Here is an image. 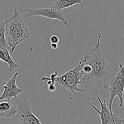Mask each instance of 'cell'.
I'll return each instance as SVG.
<instances>
[{
  "mask_svg": "<svg viewBox=\"0 0 124 124\" xmlns=\"http://www.w3.org/2000/svg\"><path fill=\"white\" fill-rule=\"evenodd\" d=\"M102 35H98L95 47L91 50L78 62L80 66L82 81L90 90L104 96L108 91L112 79V70L108 61L101 52L100 43Z\"/></svg>",
  "mask_w": 124,
  "mask_h": 124,
  "instance_id": "1",
  "label": "cell"
},
{
  "mask_svg": "<svg viewBox=\"0 0 124 124\" xmlns=\"http://www.w3.org/2000/svg\"><path fill=\"white\" fill-rule=\"evenodd\" d=\"M5 35L12 52H14L19 44L31 36L29 29L16 9H14L13 15L6 20Z\"/></svg>",
  "mask_w": 124,
  "mask_h": 124,
  "instance_id": "2",
  "label": "cell"
},
{
  "mask_svg": "<svg viewBox=\"0 0 124 124\" xmlns=\"http://www.w3.org/2000/svg\"><path fill=\"white\" fill-rule=\"evenodd\" d=\"M58 74L59 73L58 72H55L51 74L48 78L53 80L55 83H58L64 88L71 91L74 96L79 98L81 99L82 97L78 94V92L91 96V94L87 88L81 89L79 88V85L84 83L80 66L78 63L73 68L70 69L62 75H58Z\"/></svg>",
  "mask_w": 124,
  "mask_h": 124,
  "instance_id": "3",
  "label": "cell"
},
{
  "mask_svg": "<svg viewBox=\"0 0 124 124\" xmlns=\"http://www.w3.org/2000/svg\"><path fill=\"white\" fill-rule=\"evenodd\" d=\"M119 71L114 77L111 79L108 86V91L110 92L109 99V109L111 112L113 111V102L116 97L119 99V107L122 108L124 103V66L122 63L119 64Z\"/></svg>",
  "mask_w": 124,
  "mask_h": 124,
  "instance_id": "4",
  "label": "cell"
},
{
  "mask_svg": "<svg viewBox=\"0 0 124 124\" xmlns=\"http://www.w3.org/2000/svg\"><path fill=\"white\" fill-rule=\"evenodd\" d=\"M33 17H42L51 19L58 20L63 23L68 29L71 28L61 11L54 9L52 7L49 8L25 9L21 17L23 19Z\"/></svg>",
  "mask_w": 124,
  "mask_h": 124,
  "instance_id": "5",
  "label": "cell"
},
{
  "mask_svg": "<svg viewBox=\"0 0 124 124\" xmlns=\"http://www.w3.org/2000/svg\"><path fill=\"white\" fill-rule=\"evenodd\" d=\"M96 98L100 106V110L93 104H92V107L99 115L101 121V124H124V118L120 117L113 112H111L107 105L106 101L102 100V98L99 96H97Z\"/></svg>",
  "mask_w": 124,
  "mask_h": 124,
  "instance_id": "6",
  "label": "cell"
},
{
  "mask_svg": "<svg viewBox=\"0 0 124 124\" xmlns=\"http://www.w3.org/2000/svg\"><path fill=\"white\" fill-rule=\"evenodd\" d=\"M18 111L15 117L18 118L21 124H43L38 117L33 113L29 102L23 97L18 103Z\"/></svg>",
  "mask_w": 124,
  "mask_h": 124,
  "instance_id": "7",
  "label": "cell"
},
{
  "mask_svg": "<svg viewBox=\"0 0 124 124\" xmlns=\"http://www.w3.org/2000/svg\"><path fill=\"white\" fill-rule=\"evenodd\" d=\"M18 75V72H16L6 84L2 85L3 91L0 96V101L4 100L10 101L11 98H16L23 92V89L18 87L16 85Z\"/></svg>",
  "mask_w": 124,
  "mask_h": 124,
  "instance_id": "8",
  "label": "cell"
},
{
  "mask_svg": "<svg viewBox=\"0 0 124 124\" xmlns=\"http://www.w3.org/2000/svg\"><path fill=\"white\" fill-rule=\"evenodd\" d=\"M18 111V106L13 105L10 101L0 102V117L4 119L15 117Z\"/></svg>",
  "mask_w": 124,
  "mask_h": 124,
  "instance_id": "9",
  "label": "cell"
},
{
  "mask_svg": "<svg viewBox=\"0 0 124 124\" xmlns=\"http://www.w3.org/2000/svg\"><path fill=\"white\" fill-rule=\"evenodd\" d=\"M84 1V0H58L54 2L52 7L56 10L61 11L64 9L71 7L76 4H79L82 7V10L85 11L84 6L82 3Z\"/></svg>",
  "mask_w": 124,
  "mask_h": 124,
  "instance_id": "10",
  "label": "cell"
},
{
  "mask_svg": "<svg viewBox=\"0 0 124 124\" xmlns=\"http://www.w3.org/2000/svg\"><path fill=\"white\" fill-rule=\"evenodd\" d=\"M0 60L7 64L9 71H12L19 66L12 58L7 49L0 47Z\"/></svg>",
  "mask_w": 124,
  "mask_h": 124,
  "instance_id": "11",
  "label": "cell"
},
{
  "mask_svg": "<svg viewBox=\"0 0 124 124\" xmlns=\"http://www.w3.org/2000/svg\"><path fill=\"white\" fill-rule=\"evenodd\" d=\"M5 25H6V20L4 19L0 24V47L8 49L9 47L6 41V35H5Z\"/></svg>",
  "mask_w": 124,
  "mask_h": 124,
  "instance_id": "12",
  "label": "cell"
},
{
  "mask_svg": "<svg viewBox=\"0 0 124 124\" xmlns=\"http://www.w3.org/2000/svg\"><path fill=\"white\" fill-rule=\"evenodd\" d=\"M41 81H47V85H48V88H47V89L48 91L51 92H55V91L56 90V86L55 85V82L53 81L52 79H50L48 77H47L43 76L42 77V78L41 79Z\"/></svg>",
  "mask_w": 124,
  "mask_h": 124,
  "instance_id": "13",
  "label": "cell"
},
{
  "mask_svg": "<svg viewBox=\"0 0 124 124\" xmlns=\"http://www.w3.org/2000/svg\"><path fill=\"white\" fill-rule=\"evenodd\" d=\"M49 41L50 43H57L58 44L59 41V38L56 35H52L50 36Z\"/></svg>",
  "mask_w": 124,
  "mask_h": 124,
  "instance_id": "14",
  "label": "cell"
},
{
  "mask_svg": "<svg viewBox=\"0 0 124 124\" xmlns=\"http://www.w3.org/2000/svg\"><path fill=\"white\" fill-rule=\"evenodd\" d=\"M50 47L53 49H57L58 48V44L57 43H50Z\"/></svg>",
  "mask_w": 124,
  "mask_h": 124,
  "instance_id": "15",
  "label": "cell"
},
{
  "mask_svg": "<svg viewBox=\"0 0 124 124\" xmlns=\"http://www.w3.org/2000/svg\"><path fill=\"white\" fill-rule=\"evenodd\" d=\"M4 20V19L3 15H2V14H0V24H1Z\"/></svg>",
  "mask_w": 124,
  "mask_h": 124,
  "instance_id": "16",
  "label": "cell"
},
{
  "mask_svg": "<svg viewBox=\"0 0 124 124\" xmlns=\"http://www.w3.org/2000/svg\"></svg>",
  "mask_w": 124,
  "mask_h": 124,
  "instance_id": "17",
  "label": "cell"
}]
</instances>
